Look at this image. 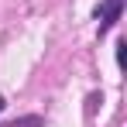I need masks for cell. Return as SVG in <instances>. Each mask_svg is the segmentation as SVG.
<instances>
[{
  "instance_id": "6da1fadb",
  "label": "cell",
  "mask_w": 127,
  "mask_h": 127,
  "mask_svg": "<svg viewBox=\"0 0 127 127\" xmlns=\"http://www.w3.org/2000/svg\"><path fill=\"white\" fill-rule=\"evenodd\" d=\"M120 10H124V0H103L96 7V21H100V34H106L113 24L120 21Z\"/></svg>"
},
{
  "instance_id": "7a4b0ae2",
  "label": "cell",
  "mask_w": 127,
  "mask_h": 127,
  "mask_svg": "<svg viewBox=\"0 0 127 127\" xmlns=\"http://www.w3.org/2000/svg\"><path fill=\"white\" fill-rule=\"evenodd\" d=\"M96 103H100V93H93V96H89V106H86V117H93V110H96Z\"/></svg>"
},
{
  "instance_id": "3957f363",
  "label": "cell",
  "mask_w": 127,
  "mask_h": 127,
  "mask_svg": "<svg viewBox=\"0 0 127 127\" xmlns=\"http://www.w3.org/2000/svg\"><path fill=\"white\" fill-rule=\"evenodd\" d=\"M3 110H7V100H3V96H0V113H3Z\"/></svg>"
}]
</instances>
